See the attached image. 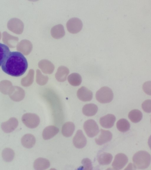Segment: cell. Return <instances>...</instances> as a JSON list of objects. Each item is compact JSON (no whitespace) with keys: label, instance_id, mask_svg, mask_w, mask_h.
I'll return each mask as SVG.
<instances>
[{"label":"cell","instance_id":"1","mask_svg":"<svg viewBox=\"0 0 151 170\" xmlns=\"http://www.w3.org/2000/svg\"><path fill=\"white\" fill-rule=\"evenodd\" d=\"M27 59L21 52H10L1 66L2 71L12 76L18 77L23 75L28 68Z\"/></svg>","mask_w":151,"mask_h":170},{"label":"cell","instance_id":"2","mask_svg":"<svg viewBox=\"0 0 151 170\" xmlns=\"http://www.w3.org/2000/svg\"><path fill=\"white\" fill-rule=\"evenodd\" d=\"M133 162L135 167L140 169H145L150 165V155L147 152L140 151L136 152L133 157Z\"/></svg>","mask_w":151,"mask_h":170},{"label":"cell","instance_id":"3","mask_svg":"<svg viewBox=\"0 0 151 170\" xmlns=\"http://www.w3.org/2000/svg\"><path fill=\"white\" fill-rule=\"evenodd\" d=\"M114 94L112 90L109 87L104 86L101 88L96 92V100L101 103L110 102L112 100Z\"/></svg>","mask_w":151,"mask_h":170},{"label":"cell","instance_id":"4","mask_svg":"<svg viewBox=\"0 0 151 170\" xmlns=\"http://www.w3.org/2000/svg\"><path fill=\"white\" fill-rule=\"evenodd\" d=\"M83 128L87 135L90 138L96 136L99 132L98 126L92 119L86 121L84 123Z\"/></svg>","mask_w":151,"mask_h":170},{"label":"cell","instance_id":"5","mask_svg":"<svg viewBox=\"0 0 151 170\" xmlns=\"http://www.w3.org/2000/svg\"><path fill=\"white\" fill-rule=\"evenodd\" d=\"M22 120L25 126L31 128H36L40 122L39 117L35 114L27 113L24 115L22 118Z\"/></svg>","mask_w":151,"mask_h":170},{"label":"cell","instance_id":"6","mask_svg":"<svg viewBox=\"0 0 151 170\" xmlns=\"http://www.w3.org/2000/svg\"><path fill=\"white\" fill-rule=\"evenodd\" d=\"M68 31L72 34H76L79 32L83 27L81 21L79 18L73 17L69 19L66 24Z\"/></svg>","mask_w":151,"mask_h":170},{"label":"cell","instance_id":"7","mask_svg":"<svg viewBox=\"0 0 151 170\" xmlns=\"http://www.w3.org/2000/svg\"><path fill=\"white\" fill-rule=\"evenodd\" d=\"M128 162L127 156L123 153H119L115 156L112 166L114 169H121L125 166Z\"/></svg>","mask_w":151,"mask_h":170},{"label":"cell","instance_id":"8","mask_svg":"<svg viewBox=\"0 0 151 170\" xmlns=\"http://www.w3.org/2000/svg\"><path fill=\"white\" fill-rule=\"evenodd\" d=\"M86 138L82 130H77L73 139V143L75 147L78 148H83L86 145Z\"/></svg>","mask_w":151,"mask_h":170},{"label":"cell","instance_id":"9","mask_svg":"<svg viewBox=\"0 0 151 170\" xmlns=\"http://www.w3.org/2000/svg\"><path fill=\"white\" fill-rule=\"evenodd\" d=\"M18 125L17 120L15 118H12L7 121L2 122L1 125L2 130L5 133L12 132L17 127Z\"/></svg>","mask_w":151,"mask_h":170},{"label":"cell","instance_id":"10","mask_svg":"<svg viewBox=\"0 0 151 170\" xmlns=\"http://www.w3.org/2000/svg\"><path fill=\"white\" fill-rule=\"evenodd\" d=\"M77 95L78 98L83 102L91 101L93 97L92 92L86 87H81L78 90Z\"/></svg>","mask_w":151,"mask_h":170},{"label":"cell","instance_id":"11","mask_svg":"<svg viewBox=\"0 0 151 170\" xmlns=\"http://www.w3.org/2000/svg\"><path fill=\"white\" fill-rule=\"evenodd\" d=\"M100 134L95 139V142L99 145H101L110 141L112 139V135L109 131L100 130Z\"/></svg>","mask_w":151,"mask_h":170},{"label":"cell","instance_id":"12","mask_svg":"<svg viewBox=\"0 0 151 170\" xmlns=\"http://www.w3.org/2000/svg\"><path fill=\"white\" fill-rule=\"evenodd\" d=\"M38 66L42 71L45 74L52 73L55 69V66L53 64L46 59L40 61L38 63Z\"/></svg>","mask_w":151,"mask_h":170},{"label":"cell","instance_id":"13","mask_svg":"<svg viewBox=\"0 0 151 170\" xmlns=\"http://www.w3.org/2000/svg\"><path fill=\"white\" fill-rule=\"evenodd\" d=\"M116 120L115 116L108 114L100 118V123L101 125L105 128H110L114 125Z\"/></svg>","mask_w":151,"mask_h":170},{"label":"cell","instance_id":"14","mask_svg":"<svg viewBox=\"0 0 151 170\" xmlns=\"http://www.w3.org/2000/svg\"><path fill=\"white\" fill-rule=\"evenodd\" d=\"M59 131L58 128L55 126H48L43 131V138L45 140L50 139L55 135L59 132Z\"/></svg>","mask_w":151,"mask_h":170},{"label":"cell","instance_id":"15","mask_svg":"<svg viewBox=\"0 0 151 170\" xmlns=\"http://www.w3.org/2000/svg\"><path fill=\"white\" fill-rule=\"evenodd\" d=\"M69 73V71L68 68L64 66H60L57 69L55 74V77L58 81L64 82L66 80Z\"/></svg>","mask_w":151,"mask_h":170},{"label":"cell","instance_id":"16","mask_svg":"<svg viewBox=\"0 0 151 170\" xmlns=\"http://www.w3.org/2000/svg\"><path fill=\"white\" fill-rule=\"evenodd\" d=\"M21 142L22 145L24 147L30 148L35 145L36 139L33 135L31 134H27L22 136Z\"/></svg>","mask_w":151,"mask_h":170},{"label":"cell","instance_id":"17","mask_svg":"<svg viewBox=\"0 0 151 170\" xmlns=\"http://www.w3.org/2000/svg\"><path fill=\"white\" fill-rule=\"evenodd\" d=\"M50 165V163L47 159L42 158H39L35 161L33 166L37 170L46 169L48 168Z\"/></svg>","mask_w":151,"mask_h":170},{"label":"cell","instance_id":"18","mask_svg":"<svg viewBox=\"0 0 151 170\" xmlns=\"http://www.w3.org/2000/svg\"><path fill=\"white\" fill-rule=\"evenodd\" d=\"M52 37L55 39H59L63 37L65 34L63 26L58 24L53 26L51 30Z\"/></svg>","mask_w":151,"mask_h":170},{"label":"cell","instance_id":"19","mask_svg":"<svg viewBox=\"0 0 151 170\" xmlns=\"http://www.w3.org/2000/svg\"><path fill=\"white\" fill-rule=\"evenodd\" d=\"M98 110V107L96 105L92 103L87 104L83 107L82 112L86 116H91L95 115Z\"/></svg>","mask_w":151,"mask_h":170},{"label":"cell","instance_id":"20","mask_svg":"<svg viewBox=\"0 0 151 170\" xmlns=\"http://www.w3.org/2000/svg\"><path fill=\"white\" fill-rule=\"evenodd\" d=\"M75 128L74 124L71 122L65 123L62 128V133L63 135L66 137H69L73 134Z\"/></svg>","mask_w":151,"mask_h":170},{"label":"cell","instance_id":"21","mask_svg":"<svg viewBox=\"0 0 151 170\" xmlns=\"http://www.w3.org/2000/svg\"><path fill=\"white\" fill-rule=\"evenodd\" d=\"M112 158L113 156L111 154L108 153L104 152L99 156L97 160L100 164L107 165L110 163Z\"/></svg>","mask_w":151,"mask_h":170},{"label":"cell","instance_id":"22","mask_svg":"<svg viewBox=\"0 0 151 170\" xmlns=\"http://www.w3.org/2000/svg\"><path fill=\"white\" fill-rule=\"evenodd\" d=\"M68 80L69 83L73 86H79L82 82L81 76L77 73H73L68 76Z\"/></svg>","mask_w":151,"mask_h":170},{"label":"cell","instance_id":"23","mask_svg":"<svg viewBox=\"0 0 151 170\" xmlns=\"http://www.w3.org/2000/svg\"><path fill=\"white\" fill-rule=\"evenodd\" d=\"M128 117L130 120L134 123L139 122L142 117V114L139 110L134 109L131 110L128 114Z\"/></svg>","mask_w":151,"mask_h":170},{"label":"cell","instance_id":"24","mask_svg":"<svg viewBox=\"0 0 151 170\" xmlns=\"http://www.w3.org/2000/svg\"><path fill=\"white\" fill-rule=\"evenodd\" d=\"M1 155L3 159L5 161L9 162L14 159L15 153L14 150L11 148H6L2 151Z\"/></svg>","mask_w":151,"mask_h":170},{"label":"cell","instance_id":"25","mask_svg":"<svg viewBox=\"0 0 151 170\" xmlns=\"http://www.w3.org/2000/svg\"><path fill=\"white\" fill-rule=\"evenodd\" d=\"M116 125L118 130L122 132L128 131L130 126L128 121L125 119H121L119 120L117 122Z\"/></svg>","mask_w":151,"mask_h":170},{"label":"cell","instance_id":"26","mask_svg":"<svg viewBox=\"0 0 151 170\" xmlns=\"http://www.w3.org/2000/svg\"><path fill=\"white\" fill-rule=\"evenodd\" d=\"M10 52V49L7 45L0 43V66Z\"/></svg>","mask_w":151,"mask_h":170},{"label":"cell","instance_id":"27","mask_svg":"<svg viewBox=\"0 0 151 170\" xmlns=\"http://www.w3.org/2000/svg\"><path fill=\"white\" fill-rule=\"evenodd\" d=\"M36 73V81L38 84L40 86L46 84L48 81V77L43 75L39 69L37 70Z\"/></svg>","mask_w":151,"mask_h":170},{"label":"cell","instance_id":"28","mask_svg":"<svg viewBox=\"0 0 151 170\" xmlns=\"http://www.w3.org/2000/svg\"><path fill=\"white\" fill-rule=\"evenodd\" d=\"M83 165V168L84 170H91L92 169V162L91 160L88 158L83 159L81 161Z\"/></svg>","mask_w":151,"mask_h":170},{"label":"cell","instance_id":"29","mask_svg":"<svg viewBox=\"0 0 151 170\" xmlns=\"http://www.w3.org/2000/svg\"><path fill=\"white\" fill-rule=\"evenodd\" d=\"M142 108L146 112L150 113L151 112V100L147 99L144 101L142 104Z\"/></svg>","mask_w":151,"mask_h":170},{"label":"cell","instance_id":"30","mask_svg":"<svg viewBox=\"0 0 151 170\" xmlns=\"http://www.w3.org/2000/svg\"><path fill=\"white\" fill-rule=\"evenodd\" d=\"M151 82L147 81L145 82L142 85V89L146 94L151 95Z\"/></svg>","mask_w":151,"mask_h":170}]
</instances>
